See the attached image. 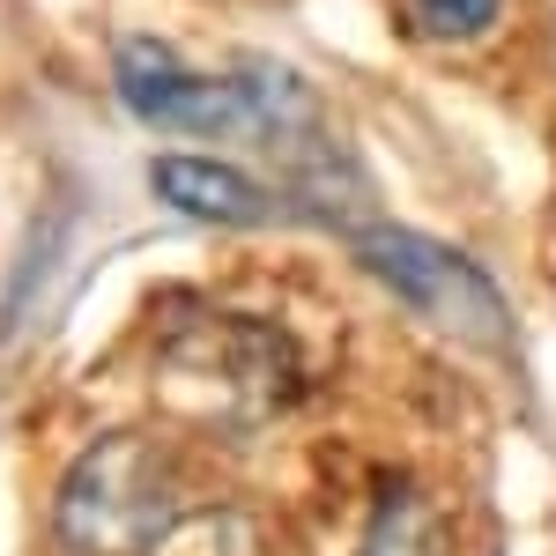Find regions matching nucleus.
Wrapping results in <instances>:
<instances>
[{"mask_svg": "<svg viewBox=\"0 0 556 556\" xmlns=\"http://www.w3.org/2000/svg\"><path fill=\"white\" fill-rule=\"evenodd\" d=\"M60 542L75 556H149L178 527V490L164 453L141 430L97 438L60 482Z\"/></svg>", "mask_w": 556, "mask_h": 556, "instance_id": "obj_2", "label": "nucleus"}, {"mask_svg": "<svg viewBox=\"0 0 556 556\" xmlns=\"http://www.w3.org/2000/svg\"><path fill=\"white\" fill-rule=\"evenodd\" d=\"M364 556H453V542H445V519L430 513V497L386 490L379 519H371V534H364Z\"/></svg>", "mask_w": 556, "mask_h": 556, "instance_id": "obj_5", "label": "nucleus"}, {"mask_svg": "<svg viewBox=\"0 0 556 556\" xmlns=\"http://www.w3.org/2000/svg\"><path fill=\"white\" fill-rule=\"evenodd\" d=\"M156 201L178 215H193V223H223V230H245V223H267L275 201L260 193L253 178L238 172V164H215V156H156Z\"/></svg>", "mask_w": 556, "mask_h": 556, "instance_id": "obj_4", "label": "nucleus"}, {"mask_svg": "<svg viewBox=\"0 0 556 556\" xmlns=\"http://www.w3.org/2000/svg\"><path fill=\"white\" fill-rule=\"evenodd\" d=\"M119 97L149 127H186V134H290L312 119L304 97L282 67H238V75H186L156 38L119 45Z\"/></svg>", "mask_w": 556, "mask_h": 556, "instance_id": "obj_1", "label": "nucleus"}, {"mask_svg": "<svg viewBox=\"0 0 556 556\" xmlns=\"http://www.w3.org/2000/svg\"><path fill=\"white\" fill-rule=\"evenodd\" d=\"M356 260L379 275L386 290L401 304H416L438 334H453V342L468 349H505L513 342V312L497 298V282L460 260L453 245H438V238H416V230H356Z\"/></svg>", "mask_w": 556, "mask_h": 556, "instance_id": "obj_3", "label": "nucleus"}, {"mask_svg": "<svg viewBox=\"0 0 556 556\" xmlns=\"http://www.w3.org/2000/svg\"><path fill=\"white\" fill-rule=\"evenodd\" d=\"M497 8H505V0H416L430 38H482V30L497 23Z\"/></svg>", "mask_w": 556, "mask_h": 556, "instance_id": "obj_6", "label": "nucleus"}]
</instances>
